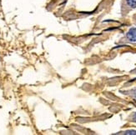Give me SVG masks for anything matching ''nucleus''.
<instances>
[{
  "label": "nucleus",
  "mask_w": 136,
  "mask_h": 135,
  "mask_svg": "<svg viewBox=\"0 0 136 135\" xmlns=\"http://www.w3.org/2000/svg\"><path fill=\"white\" fill-rule=\"evenodd\" d=\"M127 39L132 43H136V28H132L127 33Z\"/></svg>",
  "instance_id": "nucleus-1"
},
{
  "label": "nucleus",
  "mask_w": 136,
  "mask_h": 135,
  "mask_svg": "<svg viewBox=\"0 0 136 135\" xmlns=\"http://www.w3.org/2000/svg\"><path fill=\"white\" fill-rule=\"evenodd\" d=\"M129 6L131 8H136V0H126Z\"/></svg>",
  "instance_id": "nucleus-2"
},
{
  "label": "nucleus",
  "mask_w": 136,
  "mask_h": 135,
  "mask_svg": "<svg viewBox=\"0 0 136 135\" xmlns=\"http://www.w3.org/2000/svg\"><path fill=\"white\" fill-rule=\"evenodd\" d=\"M125 134H136V131L135 130H129L125 133Z\"/></svg>",
  "instance_id": "nucleus-3"
},
{
  "label": "nucleus",
  "mask_w": 136,
  "mask_h": 135,
  "mask_svg": "<svg viewBox=\"0 0 136 135\" xmlns=\"http://www.w3.org/2000/svg\"><path fill=\"white\" fill-rule=\"evenodd\" d=\"M133 120H134L135 122H136V113L133 115Z\"/></svg>",
  "instance_id": "nucleus-4"
},
{
  "label": "nucleus",
  "mask_w": 136,
  "mask_h": 135,
  "mask_svg": "<svg viewBox=\"0 0 136 135\" xmlns=\"http://www.w3.org/2000/svg\"><path fill=\"white\" fill-rule=\"evenodd\" d=\"M134 96H135V98H136V89L134 90Z\"/></svg>",
  "instance_id": "nucleus-5"
}]
</instances>
